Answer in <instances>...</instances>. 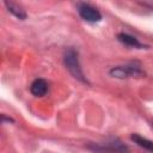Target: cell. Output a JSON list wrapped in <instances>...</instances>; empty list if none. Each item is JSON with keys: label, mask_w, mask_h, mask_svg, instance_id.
Segmentation results:
<instances>
[{"label": "cell", "mask_w": 153, "mask_h": 153, "mask_svg": "<svg viewBox=\"0 0 153 153\" xmlns=\"http://www.w3.org/2000/svg\"><path fill=\"white\" fill-rule=\"evenodd\" d=\"M63 65L68 69V72L79 81L84 84H88L84 72L81 69V65L79 61V53L74 48H68L63 53Z\"/></svg>", "instance_id": "6da1fadb"}, {"label": "cell", "mask_w": 153, "mask_h": 153, "mask_svg": "<svg viewBox=\"0 0 153 153\" xmlns=\"http://www.w3.org/2000/svg\"><path fill=\"white\" fill-rule=\"evenodd\" d=\"M109 74L112 78L117 79H127V78H141L146 73L141 66L140 62L137 61H131L124 65L115 66L109 71Z\"/></svg>", "instance_id": "7a4b0ae2"}, {"label": "cell", "mask_w": 153, "mask_h": 153, "mask_svg": "<svg viewBox=\"0 0 153 153\" xmlns=\"http://www.w3.org/2000/svg\"><path fill=\"white\" fill-rule=\"evenodd\" d=\"M78 13L81 19L88 23H98L102 20V13L99 12V10L86 2H80L78 5Z\"/></svg>", "instance_id": "3957f363"}, {"label": "cell", "mask_w": 153, "mask_h": 153, "mask_svg": "<svg viewBox=\"0 0 153 153\" xmlns=\"http://www.w3.org/2000/svg\"><path fill=\"white\" fill-rule=\"evenodd\" d=\"M87 148L91 151H128V147L117 139L103 143H90Z\"/></svg>", "instance_id": "277c9868"}, {"label": "cell", "mask_w": 153, "mask_h": 153, "mask_svg": "<svg viewBox=\"0 0 153 153\" xmlns=\"http://www.w3.org/2000/svg\"><path fill=\"white\" fill-rule=\"evenodd\" d=\"M48 90H49V85L47 80L42 78L35 79L30 85V92L35 97H44L48 93Z\"/></svg>", "instance_id": "5b68a950"}, {"label": "cell", "mask_w": 153, "mask_h": 153, "mask_svg": "<svg viewBox=\"0 0 153 153\" xmlns=\"http://www.w3.org/2000/svg\"><path fill=\"white\" fill-rule=\"evenodd\" d=\"M117 39L127 45V47H130V48H136V49H143V48H147V45H145L143 43H141L135 36L133 35H129V33H126V32H120L117 35Z\"/></svg>", "instance_id": "8992f818"}, {"label": "cell", "mask_w": 153, "mask_h": 153, "mask_svg": "<svg viewBox=\"0 0 153 153\" xmlns=\"http://www.w3.org/2000/svg\"><path fill=\"white\" fill-rule=\"evenodd\" d=\"M4 4H5V6H6V8H7V11H8L12 16H14L16 18H18V19H20V20L26 19L27 14H26L25 10H24L18 2H16L14 0H4Z\"/></svg>", "instance_id": "52a82bcc"}, {"label": "cell", "mask_w": 153, "mask_h": 153, "mask_svg": "<svg viewBox=\"0 0 153 153\" xmlns=\"http://www.w3.org/2000/svg\"><path fill=\"white\" fill-rule=\"evenodd\" d=\"M130 139L139 147H141V148H143L146 151L153 152V141L152 140H148L147 137H143V136H141L139 134H131L130 135Z\"/></svg>", "instance_id": "ba28073f"}, {"label": "cell", "mask_w": 153, "mask_h": 153, "mask_svg": "<svg viewBox=\"0 0 153 153\" xmlns=\"http://www.w3.org/2000/svg\"><path fill=\"white\" fill-rule=\"evenodd\" d=\"M1 121H2V123H5V122H14V120H13V118L7 117L5 114H4V115H1Z\"/></svg>", "instance_id": "9c48e42d"}]
</instances>
